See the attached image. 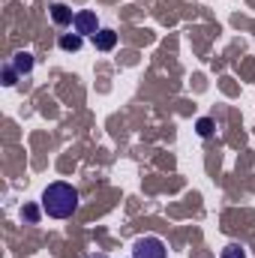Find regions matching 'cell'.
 Listing matches in <instances>:
<instances>
[{
	"instance_id": "cell-6",
	"label": "cell",
	"mask_w": 255,
	"mask_h": 258,
	"mask_svg": "<svg viewBox=\"0 0 255 258\" xmlns=\"http://www.w3.org/2000/svg\"><path fill=\"white\" fill-rule=\"evenodd\" d=\"M57 45H60V51L75 54V51H81V45H84V36H81V33H60Z\"/></svg>"
},
{
	"instance_id": "cell-8",
	"label": "cell",
	"mask_w": 255,
	"mask_h": 258,
	"mask_svg": "<svg viewBox=\"0 0 255 258\" xmlns=\"http://www.w3.org/2000/svg\"><path fill=\"white\" fill-rule=\"evenodd\" d=\"M213 129H216V123H213L210 117H201V120L195 123V132H198L201 138H210V135H213Z\"/></svg>"
},
{
	"instance_id": "cell-10",
	"label": "cell",
	"mask_w": 255,
	"mask_h": 258,
	"mask_svg": "<svg viewBox=\"0 0 255 258\" xmlns=\"http://www.w3.org/2000/svg\"><path fill=\"white\" fill-rule=\"evenodd\" d=\"M219 258H246V252H243V246L240 243H228L225 249H222V255Z\"/></svg>"
},
{
	"instance_id": "cell-2",
	"label": "cell",
	"mask_w": 255,
	"mask_h": 258,
	"mask_svg": "<svg viewBox=\"0 0 255 258\" xmlns=\"http://www.w3.org/2000/svg\"><path fill=\"white\" fill-rule=\"evenodd\" d=\"M132 258H168V246H165V240L147 234L132 243Z\"/></svg>"
},
{
	"instance_id": "cell-12",
	"label": "cell",
	"mask_w": 255,
	"mask_h": 258,
	"mask_svg": "<svg viewBox=\"0 0 255 258\" xmlns=\"http://www.w3.org/2000/svg\"><path fill=\"white\" fill-rule=\"evenodd\" d=\"M87 258H108V255H87Z\"/></svg>"
},
{
	"instance_id": "cell-9",
	"label": "cell",
	"mask_w": 255,
	"mask_h": 258,
	"mask_svg": "<svg viewBox=\"0 0 255 258\" xmlns=\"http://www.w3.org/2000/svg\"><path fill=\"white\" fill-rule=\"evenodd\" d=\"M18 78H21V75L12 69V63L3 66V84H6V87H15V84H18Z\"/></svg>"
},
{
	"instance_id": "cell-1",
	"label": "cell",
	"mask_w": 255,
	"mask_h": 258,
	"mask_svg": "<svg viewBox=\"0 0 255 258\" xmlns=\"http://www.w3.org/2000/svg\"><path fill=\"white\" fill-rule=\"evenodd\" d=\"M42 213L51 216V219H69L75 210H78V189L69 186L63 180L57 183H48L45 192H42Z\"/></svg>"
},
{
	"instance_id": "cell-3",
	"label": "cell",
	"mask_w": 255,
	"mask_h": 258,
	"mask_svg": "<svg viewBox=\"0 0 255 258\" xmlns=\"http://www.w3.org/2000/svg\"><path fill=\"white\" fill-rule=\"evenodd\" d=\"M72 27H75V33H81V36H96L102 27H99V18H96V12H90V9H81V12H75V21H72Z\"/></svg>"
},
{
	"instance_id": "cell-7",
	"label": "cell",
	"mask_w": 255,
	"mask_h": 258,
	"mask_svg": "<svg viewBox=\"0 0 255 258\" xmlns=\"http://www.w3.org/2000/svg\"><path fill=\"white\" fill-rule=\"evenodd\" d=\"M12 69L24 78V75H30L33 72V54L30 51H18L15 57H12Z\"/></svg>"
},
{
	"instance_id": "cell-5",
	"label": "cell",
	"mask_w": 255,
	"mask_h": 258,
	"mask_svg": "<svg viewBox=\"0 0 255 258\" xmlns=\"http://www.w3.org/2000/svg\"><path fill=\"white\" fill-rule=\"evenodd\" d=\"M51 21H54L57 27L72 24V21H75V12H72V6H66V3H54V6H51Z\"/></svg>"
},
{
	"instance_id": "cell-4",
	"label": "cell",
	"mask_w": 255,
	"mask_h": 258,
	"mask_svg": "<svg viewBox=\"0 0 255 258\" xmlns=\"http://www.w3.org/2000/svg\"><path fill=\"white\" fill-rule=\"evenodd\" d=\"M114 45H117V33H114L111 27H102V30L93 36V48H96V51H111Z\"/></svg>"
},
{
	"instance_id": "cell-11",
	"label": "cell",
	"mask_w": 255,
	"mask_h": 258,
	"mask_svg": "<svg viewBox=\"0 0 255 258\" xmlns=\"http://www.w3.org/2000/svg\"><path fill=\"white\" fill-rule=\"evenodd\" d=\"M24 219H27V222H36V219H39V210H36V207H24Z\"/></svg>"
}]
</instances>
